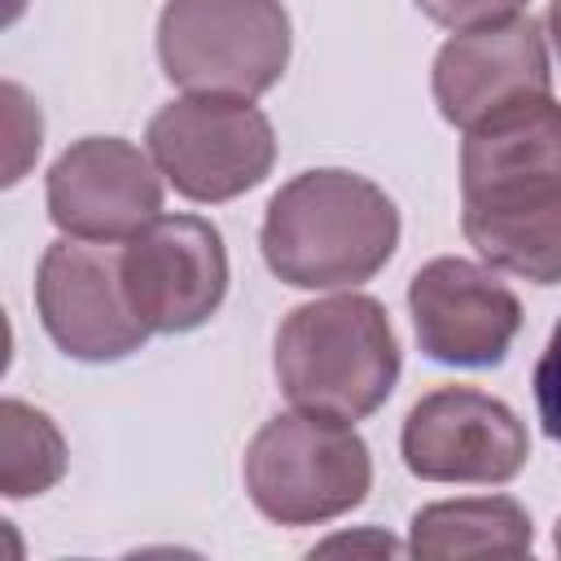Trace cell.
Returning <instances> with one entry per match:
<instances>
[{
  "label": "cell",
  "instance_id": "obj_10",
  "mask_svg": "<svg viewBox=\"0 0 561 561\" xmlns=\"http://www.w3.org/2000/svg\"><path fill=\"white\" fill-rule=\"evenodd\" d=\"M158 162L118 136L75 140L48 171V215L66 237L127 241L162 210Z\"/></svg>",
  "mask_w": 561,
  "mask_h": 561
},
{
  "label": "cell",
  "instance_id": "obj_9",
  "mask_svg": "<svg viewBox=\"0 0 561 561\" xmlns=\"http://www.w3.org/2000/svg\"><path fill=\"white\" fill-rule=\"evenodd\" d=\"M526 456L517 412L473 386H443L403 421V465L425 482H513Z\"/></svg>",
  "mask_w": 561,
  "mask_h": 561
},
{
  "label": "cell",
  "instance_id": "obj_11",
  "mask_svg": "<svg viewBox=\"0 0 561 561\" xmlns=\"http://www.w3.org/2000/svg\"><path fill=\"white\" fill-rule=\"evenodd\" d=\"M408 307L421 351L438 364H460V368L500 364L522 329L517 294L495 272L451 254L430 259L412 276Z\"/></svg>",
  "mask_w": 561,
  "mask_h": 561
},
{
  "label": "cell",
  "instance_id": "obj_2",
  "mask_svg": "<svg viewBox=\"0 0 561 561\" xmlns=\"http://www.w3.org/2000/svg\"><path fill=\"white\" fill-rule=\"evenodd\" d=\"M276 381L294 408L364 421L399 381L390 316L368 294L302 302L276 329Z\"/></svg>",
  "mask_w": 561,
  "mask_h": 561
},
{
  "label": "cell",
  "instance_id": "obj_14",
  "mask_svg": "<svg viewBox=\"0 0 561 561\" xmlns=\"http://www.w3.org/2000/svg\"><path fill=\"white\" fill-rule=\"evenodd\" d=\"M61 473H66V443L57 425L39 408L22 399H4L0 403V491L9 500H26L61 482Z\"/></svg>",
  "mask_w": 561,
  "mask_h": 561
},
{
  "label": "cell",
  "instance_id": "obj_1",
  "mask_svg": "<svg viewBox=\"0 0 561 561\" xmlns=\"http://www.w3.org/2000/svg\"><path fill=\"white\" fill-rule=\"evenodd\" d=\"M399 245L394 202L355 171H302L263 219L267 267L298 289H346L377 276Z\"/></svg>",
  "mask_w": 561,
  "mask_h": 561
},
{
  "label": "cell",
  "instance_id": "obj_7",
  "mask_svg": "<svg viewBox=\"0 0 561 561\" xmlns=\"http://www.w3.org/2000/svg\"><path fill=\"white\" fill-rule=\"evenodd\" d=\"M35 302L48 337L88 364L131 355L149 329L123 285V250L114 241L61 237L44 250Z\"/></svg>",
  "mask_w": 561,
  "mask_h": 561
},
{
  "label": "cell",
  "instance_id": "obj_15",
  "mask_svg": "<svg viewBox=\"0 0 561 561\" xmlns=\"http://www.w3.org/2000/svg\"><path fill=\"white\" fill-rule=\"evenodd\" d=\"M4 127H9V175L4 184H13L26 167L31 153H39V114L26 101V92L18 83H4Z\"/></svg>",
  "mask_w": 561,
  "mask_h": 561
},
{
  "label": "cell",
  "instance_id": "obj_5",
  "mask_svg": "<svg viewBox=\"0 0 561 561\" xmlns=\"http://www.w3.org/2000/svg\"><path fill=\"white\" fill-rule=\"evenodd\" d=\"M149 158L188 202H228L263 184L276 162V136L245 96L188 92L149 118Z\"/></svg>",
  "mask_w": 561,
  "mask_h": 561
},
{
  "label": "cell",
  "instance_id": "obj_12",
  "mask_svg": "<svg viewBox=\"0 0 561 561\" xmlns=\"http://www.w3.org/2000/svg\"><path fill=\"white\" fill-rule=\"evenodd\" d=\"M548 48L539 22L526 13L456 31L434 57V101L443 118L465 131L513 101L548 96Z\"/></svg>",
  "mask_w": 561,
  "mask_h": 561
},
{
  "label": "cell",
  "instance_id": "obj_20",
  "mask_svg": "<svg viewBox=\"0 0 561 561\" xmlns=\"http://www.w3.org/2000/svg\"><path fill=\"white\" fill-rule=\"evenodd\" d=\"M552 543H557V552H561V522H557V535H552Z\"/></svg>",
  "mask_w": 561,
  "mask_h": 561
},
{
  "label": "cell",
  "instance_id": "obj_18",
  "mask_svg": "<svg viewBox=\"0 0 561 561\" xmlns=\"http://www.w3.org/2000/svg\"><path fill=\"white\" fill-rule=\"evenodd\" d=\"M359 548H373V552H399V543L390 535H337L329 543H320L316 552H359Z\"/></svg>",
  "mask_w": 561,
  "mask_h": 561
},
{
  "label": "cell",
  "instance_id": "obj_4",
  "mask_svg": "<svg viewBox=\"0 0 561 561\" xmlns=\"http://www.w3.org/2000/svg\"><path fill=\"white\" fill-rule=\"evenodd\" d=\"M158 57L184 92L254 101L289 66V13L280 0H167Z\"/></svg>",
  "mask_w": 561,
  "mask_h": 561
},
{
  "label": "cell",
  "instance_id": "obj_6",
  "mask_svg": "<svg viewBox=\"0 0 561 561\" xmlns=\"http://www.w3.org/2000/svg\"><path fill=\"white\" fill-rule=\"evenodd\" d=\"M460 215L561 210V105L513 101L469 127L460 149Z\"/></svg>",
  "mask_w": 561,
  "mask_h": 561
},
{
  "label": "cell",
  "instance_id": "obj_8",
  "mask_svg": "<svg viewBox=\"0 0 561 561\" xmlns=\"http://www.w3.org/2000/svg\"><path fill=\"white\" fill-rule=\"evenodd\" d=\"M123 285L149 333L206 324L228 294L224 237L202 215H158L123 245Z\"/></svg>",
  "mask_w": 561,
  "mask_h": 561
},
{
  "label": "cell",
  "instance_id": "obj_3",
  "mask_svg": "<svg viewBox=\"0 0 561 561\" xmlns=\"http://www.w3.org/2000/svg\"><path fill=\"white\" fill-rule=\"evenodd\" d=\"M373 486L364 438L342 416L280 412L245 447V491L280 526H311L351 513Z\"/></svg>",
  "mask_w": 561,
  "mask_h": 561
},
{
  "label": "cell",
  "instance_id": "obj_16",
  "mask_svg": "<svg viewBox=\"0 0 561 561\" xmlns=\"http://www.w3.org/2000/svg\"><path fill=\"white\" fill-rule=\"evenodd\" d=\"M526 0H416V9L425 18H434L438 26H451V31H473V26H486V22H504Z\"/></svg>",
  "mask_w": 561,
  "mask_h": 561
},
{
  "label": "cell",
  "instance_id": "obj_19",
  "mask_svg": "<svg viewBox=\"0 0 561 561\" xmlns=\"http://www.w3.org/2000/svg\"><path fill=\"white\" fill-rule=\"evenodd\" d=\"M548 31H552V44L561 53V0H552V9H548Z\"/></svg>",
  "mask_w": 561,
  "mask_h": 561
},
{
  "label": "cell",
  "instance_id": "obj_13",
  "mask_svg": "<svg viewBox=\"0 0 561 561\" xmlns=\"http://www.w3.org/2000/svg\"><path fill=\"white\" fill-rule=\"evenodd\" d=\"M535 543L530 513L508 495L443 500L412 517L408 552L425 561L451 557H526Z\"/></svg>",
  "mask_w": 561,
  "mask_h": 561
},
{
  "label": "cell",
  "instance_id": "obj_17",
  "mask_svg": "<svg viewBox=\"0 0 561 561\" xmlns=\"http://www.w3.org/2000/svg\"><path fill=\"white\" fill-rule=\"evenodd\" d=\"M535 408H539V421H543V434L552 443H561V320L535 364Z\"/></svg>",
  "mask_w": 561,
  "mask_h": 561
}]
</instances>
